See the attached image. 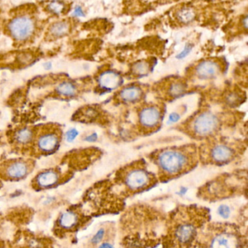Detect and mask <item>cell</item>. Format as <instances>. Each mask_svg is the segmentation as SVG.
I'll return each mask as SVG.
<instances>
[{"label": "cell", "mask_w": 248, "mask_h": 248, "mask_svg": "<svg viewBox=\"0 0 248 248\" xmlns=\"http://www.w3.org/2000/svg\"><path fill=\"white\" fill-rule=\"evenodd\" d=\"M165 214L147 205L131 206L119 218V244L125 248H154L161 243Z\"/></svg>", "instance_id": "1"}, {"label": "cell", "mask_w": 248, "mask_h": 248, "mask_svg": "<svg viewBox=\"0 0 248 248\" xmlns=\"http://www.w3.org/2000/svg\"><path fill=\"white\" fill-rule=\"evenodd\" d=\"M211 221L208 208L198 205H179L166 216L163 248H193L205 226Z\"/></svg>", "instance_id": "2"}, {"label": "cell", "mask_w": 248, "mask_h": 248, "mask_svg": "<svg viewBox=\"0 0 248 248\" xmlns=\"http://www.w3.org/2000/svg\"><path fill=\"white\" fill-rule=\"evenodd\" d=\"M193 248H248L247 236L237 224L209 221Z\"/></svg>", "instance_id": "3"}, {"label": "cell", "mask_w": 248, "mask_h": 248, "mask_svg": "<svg viewBox=\"0 0 248 248\" xmlns=\"http://www.w3.org/2000/svg\"><path fill=\"white\" fill-rule=\"evenodd\" d=\"M157 163L162 174L166 177H173L189 170L192 166V153L183 147L163 149L156 155Z\"/></svg>", "instance_id": "4"}, {"label": "cell", "mask_w": 248, "mask_h": 248, "mask_svg": "<svg viewBox=\"0 0 248 248\" xmlns=\"http://www.w3.org/2000/svg\"><path fill=\"white\" fill-rule=\"evenodd\" d=\"M122 195H134L149 189L154 183V178L149 171L141 166L128 167L119 176Z\"/></svg>", "instance_id": "5"}, {"label": "cell", "mask_w": 248, "mask_h": 248, "mask_svg": "<svg viewBox=\"0 0 248 248\" xmlns=\"http://www.w3.org/2000/svg\"><path fill=\"white\" fill-rule=\"evenodd\" d=\"M36 18L27 13H19L12 17L7 23V33L17 42L30 40L36 33Z\"/></svg>", "instance_id": "6"}, {"label": "cell", "mask_w": 248, "mask_h": 248, "mask_svg": "<svg viewBox=\"0 0 248 248\" xmlns=\"http://www.w3.org/2000/svg\"><path fill=\"white\" fill-rule=\"evenodd\" d=\"M91 217L79 209H69L61 214L57 220V231L60 232H75L85 225Z\"/></svg>", "instance_id": "7"}, {"label": "cell", "mask_w": 248, "mask_h": 248, "mask_svg": "<svg viewBox=\"0 0 248 248\" xmlns=\"http://www.w3.org/2000/svg\"><path fill=\"white\" fill-rule=\"evenodd\" d=\"M219 118L212 112L205 111L197 115L192 121L190 129L196 137L212 135L219 128Z\"/></svg>", "instance_id": "8"}, {"label": "cell", "mask_w": 248, "mask_h": 248, "mask_svg": "<svg viewBox=\"0 0 248 248\" xmlns=\"http://www.w3.org/2000/svg\"><path fill=\"white\" fill-rule=\"evenodd\" d=\"M163 113L158 106H148L142 108L138 113V123L143 129L152 131L161 122Z\"/></svg>", "instance_id": "9"}, {"label": "cell", "mask_w": 248, "mask_h": 248, "mask_svg": "<svg viewBox=\"0 0 248 248\" xmlns=\"http://www.w3.org/2000/svg\"><path fill=\"white\" fill-rule=\"evenodd\" d=\"M236 150L230 144L218 142L211 146L208 153L210 160L217 165H224L231 162L235 157Z\"/></svg>", "instance_id": "10"}, {"label": "cell", "mask_w": 248, "mask_h": 248, "mask_svg": "<svg viewBox=\"0 0 248 248\" xmlns=\"http://www.w3.org/2000/svg\"><path fill=\"white\" fill-rule=\"evenodd\" d=\"M221 66L219 62L214 60H205L197 64L195 68L196 77L200 80H208L219 75Z\"/></svg>", "instance_id": "11"}, {"label": "cell", "mask_w": 248, "mask_h": 248, "mask_svg": "<svg viewBox=\"0 0 248 248\" xmlns=\"http://www.w3.org/2000/svg\"><path fill=\"white\" fill-rule=\"evenodd\" d=\"M122 78L120 74L115 71H106L102 72L98 78L99 87L103 91L111 92L120 86Z\"/></svg>", "instance_id": "12"}, {"label": "cell", "mask_w": 248, "mask_h": 248, "mask_svg": "<svg viewBox=\"0 0 248 248\" xmlns=\"http://www.w3.org/2000/svg\"><path fill=\"white\" fill-rule=\"evenodd\" d=\"M29 166L23 160H15L9 163L4 169V174L9 179H18L24 177L29 172Z\"/></svg>", "instance_id": "13"}, {"label": "cell", "mask_w": 248, "mask_h": 248, "mask_svg": "<svg viewBox=\"0 0 248 248\" xmlns=\"http://www.w3.org/2000/svg\"><path fill=\"white\" fill-rule=\"evenodd\" d=\"M144 91L140 86L132 84L128 85L120 90L119 97L125 103H135L141 100Z\"/></svg>", "instance_id": "14"}, {"label": "cell", "mask_w": 248, "mask_h": 248, "mask_svg": "<svg viewBox=\"0 0 248 248\" xmlns=\"http://www.w3.org/2000/svg\"><path fill=\"white\" fill-rule=\"evenodd\" d=\"M59 137L55 133L46 132L38 138L37 147L44 153L53 151L58 147Z\"/></svg>", "instance_id": "15"}, {"label": "cell", "mask_w": 248, "mask_h": 248, "mask_svg": "<svg viewBox=\"0 0 248 248\" xmlns=\"http://www.w3.org/2000/svg\"><path fill=\"white\" fill-rule=\"evenodd\" d=\"M59 179V175L55 170H45L36 176V185L41 189H47L56 185Z\"/></svg>", "instance_id": "16"}, {"label": "cell", "mask_w": 248, "mask_h": 248, "mask_svg": "<svg viewBox=\"0 0 248 248\" xmlns=\"http://www.w3.org/2000/svg\"><path fill=\"white\" fill-rule=\"evenodd\" d=\"M70 23L68 20L54 22L48 27V35L53 39H60L66 36L70 31Z\"/></svg>", "instance_id": "17"}, {"label": "cell", "mask_w": 248, "mask_h": 248, "mask_svg": "<svg viewBox=\"0 0 248 248\" xmlns=\"http://www.w3.org/2000/svg\"><path fill=\"white\" fill-rule=\"evenodd\" d=\"M187 90V85L182 79H173L167 84V94L171 98H177L183 95Z\"/></svg>", "instance_id": "18"}, {"label": "cell", "mask_w": 248, "mask_h": 248, "mask_svg": "<svg viewBox=\"0 0 248 248\" xmlns=\"http://www.w3.org/2000/svg\"><path fill=\"white\" fill-rule=\"evenodd\" d=\"M45 7L48 13H51L53 16H59L66 13L68 5L61 0H52L48 2Z\"/></svg>", "instance_id": "19"}, {"label": "cell", "mask_w": 248, "mask_h": 248, "mask_svg": "<svg viewBox=\"0 0 248 248\" xmlns=\"http://www.w3.org/2000/svg\"><path fill=\"white\" fill-rule=\"evenodd\" d=\"M56 92L59 95L64 97H73L77 93V87L72 83L64 81L58 84Z\"/></svg>", "instance_id": "20"}, {"label": "cell", "mask_w": 248, "mask_h": 248, "mask_svg": "<svg viewBox=\"0 0 248 248\" xmlns=\"http://www.w3.org/2000/svg\"><path fill=\"white\" fill-rule=\"evenodd\" d=\"M195 10L191 7H183L178 11L176 14L178 20L183 23H189L193 21L194 19L195 18Z\"/></svg>", "instance_id": "21"}, {"label": "cell", "mask_w": 248, "mask_h": 248, "mask_svg": "<svg viewBox=\"0 0 248 248\" xmlns=\"http://www.w3.org/2000/svg\"><path fill=\"white\" fill-rule=\"evenodd\" d=\"M132 71L136 77H145L150 71V64L145 61H141L134 64Z\"/></svg>", "instance_id": "22"}, {"label": "cell", "mask_w": 248, "mask_h": 248, "mask_svg": "<svg viewBox=\"0 0 248 248\" xmlns=\"http://www.w3.org/2000/svg\"><path fill=\"white\" fill-rule=\"evenodd\" d=\"M33 134H32V130L29 128H23V129L19 130L15 136L16 141L19 144H26L32 141Z\"/></svg>", "instance_id": "23"}, {"label": "cell", "mask_w": 248, "mask_h": 248, "mask_svg": "<svg viewBox=\"0 0 248 248\" xmlns=\"http://www.w3.org/2000/svg\"><path fill=\"white\" fill-rule=\"evenodd\" d=\"M218 214L220 217H222L223 218L226 219L230 217L231 214V209L230 207L227 205H221L218 207Z\"/></svg>", "instance_id": "24"}, {"label": "cell", "mask_w": 248, "mask_h": 248, "mask_svg": "<svg viewBox=\"0 0 248 248\" xmlns=\"http://www.w3.org/2000/svg\"><path fill=\"white\" fill-rule=\"evenodd\" d=\"M192 49H193V45H191V44H187L183 48V50L176 56V58L179 60L183 59L189 55V53L192 52Z\"/></svg>", "instance_id": "25"}, {"label": "cell", "mask_w": 248, "mask_h": 248, "mask_svg": "<svg viewBox=\"0 0 248 248\" xmlns=\"http://www.w3.org/2000/svg\"><path fill=\"white\" fill-rule=\"evenodd\" d=\"M78 135L79 131L76 128H71L66 133V140L68 142H72Z\"/></svg>", "instance_id": "26"}, {"label": "cell", "mask_w": 248, "mask_h": 248, "mask_svg": "<svg viewBox=\"0 0 248 248\" xmlns=\"http://www.w3.org/2000/svg\"><path fill=\"white\" fill-rule=\"evenodd\" d=\"M85 16L84 10L80 6H77L73 10V16L76 17H84Z\"/></svg>", "instance_id": "27"}, {"label": "cell", "mask_w": 248, "mask_h": 248, "mask_svg": "<svg viewBox=\"0 0 248 248\" xmlns=\"http://www.w3.org/2000/svg\"><path fill=\"white\" fill-rule=\"evenodd\" d=\"M179 119H180V115L174 112V113H172L169 116L168 122L169 123L174 124L179 122Z\"/></svg>", "instance_id": "28"}, {"label": "cell", "mask_w": 248, "mask_h": 248, "mask_svg": "<svg viewBox=\"0 0 248 248\" xmlns=\"http://www.w3.org/2000/svg\"><path fill=\"white\" fill-rule=\"evenodd\" d=\"M99 136H98L97 133H93L90 135L87 136L84 138V141H88V142H95L97 141Z\"/></svg>", "instance_id": "29"}, {"label": "cell", "mask_w": 248, "mask_h": 248, "mask_svg": "<svg viewBox=\"0 0 248 248\" xmlns=\"http://www.w3.org/2000/svg\"><path fill=\"white\" fill-rule=\"evenodd\" d=\"M4 229L2 227V223H1L0 226V248L2 247L3 245L4 244Z\"/></svg>", "instance_id": "30"}, {"label": "cell", "mask_w": 248, "mask_h": 248, "mask_svg": "<svg viewBox=\"0 0 248 248\" xmlns=\"http://www.w3.org/2000/svg\"><path fill=\"white\" fill-rule=\"evenodd\" d=\"M52 65L50 62H45L43 65L44 68H45V70H48H48L51 69V68H52Z\"/></svg>", "instance_id": "31"}]
</instances>
